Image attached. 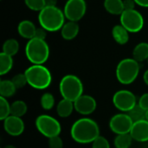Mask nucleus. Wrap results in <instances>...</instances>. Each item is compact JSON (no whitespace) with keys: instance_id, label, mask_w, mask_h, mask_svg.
Segmentation results:
<instances>
[{"instance_id":"1","label":"nucleus","mask_w":148,"mask_h":148,"mask_svg":"<svg viewBox=\"0 0 148 148\" xmlns=\"http://www.w3.org/2000/svg\"><path fill=\"white\" fill-rule=\"evenodd\" d=\"M71 138L79 144H92L100 136L97 122L90 118H81L74 122L70 129Z\"/></svg>"},{"instance_id":"2","label":"nucleus","mask_w":148,"mask_h":148,"mask_svg":"<svg viewBox=\"0 0 148 148\" xmlns=\"http://www.w3.org/2000/svg\"><path fill=\"white\" fill-rule=\"evenodd\" d=\"M38 23L48 32L61 30L65 22V15L57 6H45L38 13Z\"/></svg>"},{"instance_id":"3","label":"nucleus","mask_w":148,"mask_h":148,"mask_svg":"<svg viewBox=\"0 0 148 148\" xmlns=\"http://www.w3.org/2000/svg\"><path fill=\"white\" fill-rule=\"evenodd\" d=\"M28 85L37 90L48 88L52 82V75L44 65L32 64L24 71Z\"/></svg>"},{"instance_id":"4","label":"nucleus","mask_w":148,"mask_h":148,"mask_svg":"<svg viewBox=\"0 0 148 148\" xmlns=\"http://www.w3.org/2000/svg\"><path fill=\"white\" fill-rule=\"evenodd\" d=\"M28 61L32 64L43 65L49 59L50 50L46 40L34 37L29 40L24 49Z\"/></svg>"},{"instance_id":"5","label":"nucleus","mask_w":148,"mask_h":148,"mask_svg":"<svg viewBox=\"0 0 148 148\" xmlns=\"http://www.w3.org/2000/svg\"><path fill=\"white\" fill-rule=\"evenodd\" d=\"M140 67L134 58H125L119 62L115 69L117 81L123 85L132 84L140 74Z\"/></svg>"},{"instance_id":"6","label":"nucleus","mask_w":148,"mask_h":148,"mask_svg":"<svg viewBox=\"0 0 148 148\" xmlns=\"http://www.w3.org/2000/svg\"><path fill=\"white\" fill-rule=\"evenodd\" d=\"M59 91L63 99L75 101L83 95L84 87L82 80L75 75H64L59 83Z\"/></svg>"},{"instance_id":"7","label":"nucleus","mask_w":148,"mask_h":148,"mask_svg":"<svg viewBox=\"0 0 148 148\" xmlns=\"http://www.w3.org/2000/svg\"><path fill=\"white\" fill-rule=\"evenodd\" d=\"M35 124L37 131L48 139L59 136L62 132L60 122L56 118L48 114H41L37 116Z\"/></svg>"},{"instance_id":"8","label":"nucleus","mask_w":148,"mask_h":148,"mask_svg":"<svg viewBox=\"0 0 148 148\" xmlns=\"http://www.w3.org/2000/svg\"><path fill=\"white\" fill-rule=\"evenodd\" d=\"M120 20L121 24L130 33L140 32L143 29L145 23L142 14L135 9L124 10L120 16Z\"/></svg>"},{"instance_id":"9","label":"nucleus","mask_w":148,"mask_h":148,"mask_svg":"<svg viewBox=\"0 0 148 148\" xmlns=\"http://www.w3.org/2000/svg\"><path fill=\"white\" fill-rule=\"evenodd\" d=\"M114 106L122 113H128L138 103L135 95L129 90L121 89L114 93L113 96Z\"/></svg>"},{"instance_id":"10","label":"nucleus","mask_w":148,"mask_h":148,"mask_svg":"<svg viewBox=\"0 0 148 148\" xmlns=\"http://www.w3.org/2000/svg\"><path fill=\"white\" fill-rule=\"evenodd\" d=\"M87 3L85 0H68L64 5L63 12L69 21H80L86 14Z\"/></svg>"},{"instance_id":"11","label":"nucleus","mask_w":148,"mask_h":148,"mask_svg":"<svg viewBox=\"0 0 148 148\" xmlns=\"http://www.w3.org/2000/svg\"><path fill=\"white\" fill-rule=\"evenodd\" d=\"M133 125L134 121L127 113L116 114L109 121V128L116 135L130 134Z\"/></svg>"},{"instance_id":"12","label":"nucleus","mask_w":148,"mask_h":148,"mask_svg":"<svg viewBox=\"0 0 148 148\" xmlns=\"http://www.w3.org/2000/svg\"><path fill=\"white\" fill-rule=\"evenodd\" d=\"M75 110L82 115H89L93 114L96 108L97 102L95 99L88 95H82L75 101H74Z\"/></svg>"},{"instance_id":"13","label":"nucleus","mask_w":148,"mask_h":148,"mask_svg":"<svg viewBox=\"0 0 148 148\" xmlns=\"http://www.w3.org/2000/svg\"><path fill=\"white\" fill-rule=\"evenodd\" d=\"M3 121V129L12 137H17L23 134L25 129V125L22 118L14 115H10Z\"/></svg>"},{"instance_id":"14","label":"nucleus","mask_w":148,"mask_h":148,"mask_svg":"<svg viewBox=\"0 0 148 148\" xmlns=\"http://www.w3.org/2000/svg\"><path fill=\"white\" fill-rule=\"evenodd\" d=\"M130 135L133 140L138 142H147L148 141V121L147 120L134 122L132 129L130 131Z\"/></svg>"},{"instance_id":"15","label":"nucleus","mask_w":148,"mask_h":148,"mask_svg":"<svg viewBox=\"0 0 148 148\" xmlns=\"http://www.w3.org/2000/svg\"><path fill=\"white\" fill-rule=\"evenodd\" d=\"M36 26L30 20H23L17 25V32L20 36L28 41L34 38L36 36Z\"/></svg>"},{"instance_id":"16","label":"nucleus","mask_w":148,"mask_h":148,"mask_svg":"<svg viewBox=\"0 0 148 148\" xmlns=\"http://www.w3.org/2000/svg\"><path fill=\"white\" fill-rule=\"evenodd\" d=\"M80 31V27L77 22L68 21L64 23L61 29V36L66 41H71L75 39Z\"/></svg>"},{"instance_id":"17","label":"nucleus","mask_w":148,"mask_h":148,"mask_svg":"<svg viewBox=\"0 0 148 148\" xmlns=\"http://www.w3.org/2000/svg\"><path fill=\"white\" fill-rule=\"evenodd\" d=\"M129 31L125 29L121 23L116 24L112 29V36L116 43L125 45L129 41Z\"/></svg>"},{"instance_id":"18","label":"nucleus","mask_w":148,"mask_h":148,"mask_svg":"<svg viewBox=\"0 0 148 148\" xmlns=\"http://www.w3.org/2000/svg\"><path fill=\"white\" fill-rule=\"evenodd\" d=\"M74 110H75L74 101H71L69 100H66L62 98V100H61L56 105V113L58 116H60L61 118L69 117Z\"/></svg>"},{"instance_id":"19","label":"nucleus","mask_w":148,"mask_h":148,"mask_svg":"<svg viewBox=\"0 0 148 148\" xmlns=\"http://www.w3.org/2000/svg\"><path fill=\"white\" fill-rule=\"evenodd\" d=\"M103 6L111 15L121 16L124 10L123 0H104Z\"/></svg>"},{"instance_id":"20","label":"nucleus","mask_w":148,"mask_h":148,"mask_svg":"<svg viewBox=\"0 0 148 148\" xmlns=\"http://www.w3.org/2000/svg\"><path fill=\"white\" fill-rule=\"evenodd\" d=\"M133 58L138 62L147 61L148 59V42H141L138 43L133 50Z\"/></svg>"},{"instance_id":"21","label":"nucleus","mask_w":148,"mask_h":148,"mask_svg":"<svg viewBox=\"0 0 148 148\" xmlns=\"http://www.w3.org/2000/svg\"><path fill=\"white\" fill-rule=\"evenodd\" d=\"M16 88L11 80H1L0 82V96L3 98L12 97L16 91Z\"/></svg>"},{"instance_id":"22","label":"nucleus","mask_w":148,"mask_h":148,"mask_svg":"<svg viewBox=\"0 0 148 148\" xmlns=\"http://www.w3.org/2000/svg\"><path fill=\"white\" fill-rule=\"evenodd\" d=\"M18 51H19V42H17V40L14 38H9L4 41L2 47V52L13 57L18 53Z\"/></svg>"},{"instance_id":"23","label":"nucleus","mask_w":148,"mask_h":148,"mask_svg":"<svg viewBox=\"0 0 148 148\" xmlns=\"http://www.w3.org/2000/svg\"><path fill=\"white\" fill-rule=\"evenodd\" d=\"M13 67V57L4 54L3 52L0 53V75L3 76L8 74Z\"/></svg>"},{"instance_id":"24","label":"nucleus","mask_w":148,"mask_h":148,"mask_svg":"<svg viewBox=\"0 0 148 148\" xmlns=\"http://www.w3.org/2000/svg\"><path fill=\"white\" fill-rule=\"evenodd\" d=\"M28 111V106L25 101L17 100L10 104V115L22 118Z\"/></svg>"},{"instance_id":"25","label":"nucleus","mask_w":148,"mask_h":148,"mask_svg":"<svg viewBox=\"0 0 148 148\" xmlns=\"http://www.w3.org/2000/svg\"><path fill=\"white\" fill-rule=\"evenodd\" d=\"M133 138L130 134H118L114 138V144L115 148H129L132 145Z\"/></svg>"},{"instance_id":"26","label":"nucleus","mask_w":148,"mask_h":148,"mask_svg":"<svg viewBox=\"0 0 148 148\" xmlns=\"http://www.w3.org/2000/svg\"><path fill=\"white\" fill-rule=\"evenodd\" d=\"M55 97L51 93H44L40 99V104L42 109L46 111L51 110L55 107Z\"/></svg>"},{"instance_id":"27","label":"nucleus","mask_w":148,"mask_h":148,"mask_svg":"<svg viewBox=\"0 0 148 148\" xmlns=\"http://www.w3.org/2000/svg\"><path fill=\"white\" fill-rule=\"evenodd\" d=\"M130 118L133 120L134 122H137L140 121L146 120V115H147V111L144 110L142 108H140L138 104L128 113H127Z\"/></svg>"},{"instance_id":"28","label":"nucleus","mask_w":148,"mask_h":148,"mask_svg":"<svg viewBox=\"0 0 148 148\" xmlns=\"http://www.w3.org/2000/svg\"><path fill=\"white\" fill-rule=\"evenodd\" d=\"M10 115V104L6 98L0 96V120L4 121Z\"/></svg>"},{"instance_id":"29","label":"nucleus","mask_w":148,"mask_h":148,"mask_svg":"<svg viewBox=\"0 0 148 148\" xmlns=\"http://www.w3.org/2000/svg\"><path fill=\"white\" fill-rule=\"evenodd\" d=\"M25 5L33 11H41L45 6V0H24Z\"/></svg>"},{"instance_id":"30","label":"nucleus","mask_w":148,"mask_h":148,"mask_svg":"<svg viewBox=\"0 0 148 148\" xmlns=\"http://www.w3.org/2000/svg\"><path fill=\"white\" fill-rule=\"evenodd\" d=\"M12 82L14 83V85L16 86V88L17 89L23 88L24 86H26V84H28L27 82V78L24 73L23 74H17L16 75H14L11 79Z\"/></svg>"},{"instance_id":"31","label":"nucleus","mask_w":148,"mask_h":148,"mask_svg":"<svg viewBox=\"0 0 148 148\" xmlns=\"http://www.w3.org/2000/svg\"><path fill=\"white\" fill-rule=\"evenodd\" d=\"M92 148H110V144L105 137L100 135L92 143Z\"/></svg>"},{"instance_id":"32","label":"nucleus","mask_w":148,"mask_h":148,"mask_svg":"<svg viewBox=\"0 0 148 148\" xmlns=\"http://www.w3.org/2000/svg\"><path fill=\"white\" fill-rule=\"evenodd\" d=\"M49 148H63V140L59 136H55L49 139Z\"/></svg>"},{"instance_id":"33","label":"nucleus","mask_w":148,"mask_h":148,"mask_svg":"<svg viewBox=\"0 0 148 148\" xmlns=\"http://www.w3.org/2000/svg\"><path fill=\"white\" fill-rule=\"evenodd\" d=\"M138 105L142 108L144 110L148 111V93H145L143 94L140 99H139V101H138Z\"/></svg>"},{"instance_id":"34","label":"nucleus","mask_w":148,"mask_h":148,"mask_svg":"<svg viewBox=\"0 0 148 148\" xmlns=\"http://www.w3.org/2000/svg\"><path fill=\"white\" fill-rule=\"evenodd\" d=\"M47 33H48V31L45 29H43L42 27L40 26L39 28H36V31L35 37L39 38V39H42V40H46Z\"/></svg>"},{"instance_id":"35","label":"nucleus","mask_w":148,"mask_h":148,"mask_svg":"<svg viewBox=\"0 0 148 148\" xmlns=\"http://www.w3.org/2000/svg\"><path fill=\"white\" fill-rule=\"evenodd\" d=\"M123 5H124V10H134L137 4L134 0H123Z\"/></svg>"},{"instance_id":"36","label":"nucleus","mask_w":148,"mask_h":148,"mask_svg":"<svg viewBox=\"0 0 148 148\" xmlns=\"http://www.w3.org/2000/svg\"><path fill=\"white\" fill-rule=\"evenodd\" d=\"M136 4L143 7V8H148V0H134Z\"/></svg>"},{"instance_id":"37","label":"nucleus","mask_w":148,"mask_h":148,"mask_svg":"<svg viewBox=\"0 0 148 148\" xmlns=\"http://www.w3.org/2000/svg\"><path fill=\"white\" fill-rule=\"evenodd\" d=\"M46 6H56L57 0H45Z\"/></svg>"},{"instance_id":"38","label":"nucleus","mask_w":148,"mask_h":148,"mask_svg":"<svg viewBox=\"0 0 148 148\" xmlns=\"http://www.w3.org/2000/svg\"><path fill=\"white\" fill-rule=\"evenodd\" d=\"M143 82H145L146 85L148 86V69L146 70L143 74Z\"/></svg>"},{"instance_id":"39","label":"nucleus","mask_w":148,"mask_h":148,"mask_svg":"<svg viewBox=\"0 0 148 148\" xmlns=\"http://www.w3.org/2000/svg\"><path fill=\"white\" fill-rule=\"evenodd\" d=\"M2 148H16L15 146H12V145H7V146H5L4 147H2Z\"/></svg>"},{"instance_id":"40","label":"nucleus","mask_w":148,"mask_h":148,"mask_svg":"<svg viewBox=\"0 0 148 148\" xmlns=\"http://www.w3.org/2000/svg\"><path fill=\"white\" fill-rule=\"evenodd\" d=\"M146 120L148 121V111H147V115H146Z\"/></svg>"},{"instance_id":"41","label":"nucleus","mask_w":148,"mask_h":148,"mask_svg":"<svg viewBox=\"0 0 148 148\" xmlns=\"http://www.w3.org/2000/svg\"><path fill=\"white\" fill-rule=\"evenodd\" d=\"M147 63H148V59H147Z\"/></svg>"}]
</instances>
